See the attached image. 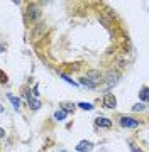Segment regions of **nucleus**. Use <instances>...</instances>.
<instances>
[{"mask_svg": "<svg viewBox=\"0 0 149 152\" xmlns=\"http://www.w3.org/2000/svg\"><path fill=\"white\" fill-rule=\"evenodd\" d=\"M41 19V9L37 4H29L27 10H26V22L27 24H36Z\"/></svg>", "mask_w": 149, "mask_h": 152, "instance_id": "nucleus-1", "label": "nucleus"}, {"mask_svg": "<svg viewBox=\"0 0 149 152\" xmlns=\"http://www.w3.org/2000/svg\"><path fill=\"white\" fill-rule=\"evenodd\" d=\"M119 80H120V75H119V71H110L107 76H103V81L107 83V86L112 88L115 86L117 83H119Z\"/></svg>", "mask_w": 149, "mask_h": 152, "instance_id": "nucleus-2", "label": "nucleus"}, {"mask_svg": "<svg viewBox=\"0 0 149 152\" xmlns=\"http://www.w3.org/2000/svg\"><path fill=\"white\" fill-rule=\"evenodd\" d=\"M85 78H87V80H90L92 83H95L97 86L103 81V75H102L100 71H97V69H90L88 73H87V76H85Z\"/></svg>", "mask_w": 149, "mask_h": 152, "instance_id": "nucleus-3", "label": "nucleus"}, {"mask_svg": "<svg viewBox=\"0 0 149 152\" xmlns=\"http://www.w3.org/2000/svg\"><path fill=\"white\" fill-rule=\"evenodd\" d=\"M46 32V24L44 22H36V26L32 29V39H39L43 37Z\"/></svg>", "mask_w": 149, "mask_h": 152, "instance_id": "nucleus-4", "label": "nucleus"}, {"mask_svg": "<svg viewBox=\"0 0 149 152\" xmlns=\"http://www.w3.org/2000/svg\"><path fill=\"white\" fill-rule=\"evenodd\" d=\"M103 107H105V108H115V107H117L115 95H112V93H105V96H103Z\"/></svg>", "mask_w": 149, "mask_h": 152, "instance_id": "nucleus-5", "label": "nucleus"}, {"mask_svg": "<svg viewBox=\"0 0 149 152\" xmlns=\"http://www.w3.org/2000/svg\"><path fill=\"white\" fill-rule=\"evenodd\" d=\"M120 125L124 127V129H136V127H139V122L134 120V118H131V117H122Z\"/></svg>", "mask_w": 149, "mask_h": 152, "instance_id": "nucleus-6", "label": "nucleus"}, {"mask_svg": "<svg viewBox=\"0 0 149 152\" xmlns=\"http://www.w3.org/2000/svg\"><path fill=\"white\" fill-rule=\"evenodd\" d=\"M76 151L78 152H92V151H93V144L88 142V140H81L76 145Z\"/></svg>", "mask_w": 149, "mask_h": 152, "instance_id": "nucleus-7", "label": "nucleus"}, {"mask_svg": "<svg viewBox=\"0 0 149 152\" xmlns=\"http://www.w3.org/2000/svg\"><path fill=\"white\" fill-rule=\"evenodd\" d=\"M26 98H27V102H29V107L32 110H39L41 108V102H39L37 98H32L31 95H29V91H26Z\"/></svg>", "mask_w": 149, "mask_h": 152, "instance_id": "nucleus-8", "label": "nucleus"}, {"mask_svg": "<svg viewBox=\"0 0 149 152\" xmlns=\"http://www.w3.org/2000/svg\"><path fill=\"white\" fill-rule=\"evenodd\" d=\"M95 125L97 127H103V129H110L112 127V122L109 118H105V117H97L95 120Z\"/></svg>", "mask_w": 149, "mask_h": 152, "instance_id": "nucleus-9", "label": "nucleus"}, {"mask_svg": "<svg viewBox=\"0 0 149 152\" xmlns=\"http://www.w3.org/2000/svg\"><path fill=\"white\" fill-rule=\"evenodd\" d=\"M139 98H141V102H149V88L148 86L141 88V91H139Z\"/></svg>", "mask_w": 149, "mask_h": 152, "instance_id": "nucleus-10", "label": "nucleus"}, {"mask_svg": "<svg viewBox=\"0 0 149 152\" xmlns=\"http://www.w3.org/2000/svg\"><path fill=\"white\" fill-rule=\"evenodd\" d=\"M7 98H9V100L12 102V107H14V110L17 112V110H19V103H21V98L14 96L12 93H7Z\"/></svg>", "mask_w": 149, "mask_h": 152, "instance_id": "nucleus-11", "label": "nucleus"}, {"mask_svg": "<svg viewBox=\"0 0 149 152\" xmlns=\"http://www.w3.org/2000/svg\"><path fill=\"white\" fill-rule=\"evenodd\" d=\"M61 110L71 113V112H75V103H71V102H63V103H61Z\"/></svg>", "mask_w": 149, "mask_h": 152, "instance_id": "nucleus-12", "label": "nucleus"}, {"mask_svg": "<svg viewBox=\"0 0 149 152\" xmlns=\"http://www.w3.org/2000/svg\"><path fill=\"white\" fill-rule=\"evenodd\" d=\"M80 85H83L85 88H90V90H95V88H97V85H95V83H92L90 80H87L85 76H83L81 80H80Z\"/></svg>", "mask_w": 149, "mask_h": 152, "instance_id": "nucleus-13", "label": "nucleus"}, {"mask_svg": "<svg viewBox=\"0 0 149 152\" xmlns=\"http://www.w3.org/2000/svg\"><path fill=\"white\" fill-rule=\"evenodd\" d=\"M66 115H68V112H65V110H58L54 113V118L58 120V122H63V120H66Z\"/></svg>", "mask_w": 149, "mask_h": 152, "instance_id": "nucleus-14", "label": "nucleus"}, {"mask_svg": "<svg viewBox=\"0 0 149 152\" xmlns=\"http://www.w3.org/2000/svg\"><path fill=\"white\" fill-rule=\"evenodd\" d=\"M78 107H80V108H83V110H93V105L87 103V102H80V103H78Z\"/></svg>", "mask_w": 149, "mask_h": 152, "instance_id": "nucleus-15", "label": "nucleus"}, {"mask_svg": "<svg viewBox=\"0 0 149 152\" xmlns=\"http://www.w3.org/2000/svg\"><path fill=\"white\" fill-rule=\"evenodd\" d=\"M61 78H63L65 81H68L70 85H73V86H78V83H76V81H73V80H71V78H70L68 75H61Z\"/></svg>", "mask_w": 149, "mask_h": 152, "instance_id": "nucleus-16", "label": "nucleus"}, {"mask_svg": "<svg viewBox=\"0 0 149 152\" xmlns=\"http://www.w3.org/2000/svg\"><path fill=\"white\" fill-rule=\"evenodd\" d=\"M146 108V105L144 103H137V105H134L132 107V112H141V110H144Z\"/></svg>", "mask_w": 149, "mask_h": 152, "instance_id": "nucleus-17", "label": "nucleus"}, {"mask_svg": "<svg viewBox=\"0 0 149 152\" xmlns=\"http://www.w3.org/2000/svg\"><path fill=\"white\" fill-rule=\"evenodd\" d=\"M0 83H7V75L0 69Z\"/></svg>", "mask_w": 149, "mask_h": 152, "instance_id": "nucleus-18", "label": "nucleus"}, {"mask_svg": "<svg viewBox=\"0 0 149 152\" xmlns=\"http://www.w3.org/2000/svg\"><path fill=\"white\" fill-rule=\"evenodd\" d=\"M4 137H5V130H4V129L0 127V139H4Z\"/></svg>", "mask_w": 149, "mask_h": 152, "instance_id": "nucleus-19", "label": "nucleus"}, {"mask_svg": "<svg viewBox=\"0 0 149 152\" xmlns=\"http://www.w3.org/2000/svg\"><path fill=\"white\" fill-rule=\"evenodd\" d=\"M41 2H43V5H48V4H51V2H53V0H41Z\"/></svg>", "mask_w": 149, "mask_h": 152, "instance_id": "nucleus-20", "label": "nucleus"}, {"mask_svg": "<svg viewBox=\"0 0 149 152\" xmlns=\"http://www.w3.org/2000/svg\"><path fill=\"white\" fill-rule=\"evenodd\" d=\"M4 51H5V46H4V44H0V53H4Z\"/></svg>", "mask_w": 149, "mask_h": 152, "instance_id": "nucleus-21", "label": "nucleus"}, {"mask_svg": "<svg viewBox=\"0 0 149 152\" xmlns=\"http://www.w3.org/2000/svg\"><path fill=\"white\" fill-rule=\"evenodd\" d=\"M14 4H21V0H14Z\"/></svg>", "mask_w": 149, "mask_h": 152, "instance_id": "nucleus-22", "label": "nucleus"}, {"mask_svg": "<svg viewBox=\"0 0 149 152\" xmlns=\"http://www.w3.org/2000/svg\"><path fill=\"white\" fill-rule=\"evenodd\" d=\"M2 112H4V107H2V105H0V113H2Z\"/></svg>", "mask_w": 149, "mask_h": 152, "instance_id": "nucleus-23", "label": "nucleus"}, {"mask_svg": "<svg viewBox=\"0 0 149 152\" xmlns=\"http://www.w3.org/2000/svg\"><path fill=\"white\" fill-rule=\"evenodd\" d=\"M61 152H68V151H61Z\"/></svg>", "mask_w": 149, "mask_h": 152, "instance_id": "nucleus-24", "label": "nucleus"}]
</instances>
